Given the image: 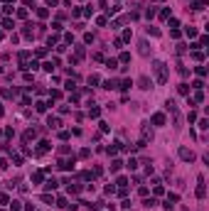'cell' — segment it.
<instances>
[{
	"label": "cell",
	"mask_w": 209,
	"mask_h": 211,
	"mask_svg": "<svg viewBox=\"0 0 209 211\" xmlns=\"http://www.w3.org/2000/svg\"><path fill=\"white\" fill-rule=\"evenodd\" d=\"M153 71H155V76H158V84H167V69H165L162 61H155Z\"/></svg>",
	"instance_id": "cell-1"
},
{
	"label": "cell",
	"mask_w": 209,
	"mask_h": 211,
	"mask_svg": "<svg viewBox=\"0 0 209 211\" xmlns=\"http://www.w3.org/2000/svg\"><path fill=\"white\" fill-rule=\"evenodd\" d=\"M180 157H182L184 162H192V160H194V155H192V152L187 150V147H180Z\"/></svg>",
	"instance_id": "cell-2"
},
{
	"label": "cell",
	"mask_w": 209,
	"mask_h": 211,
	"mask_svg": "<svg viewBox=\"0 0 209 211\" xmlns=\"http://www.w3.org/2000/svg\"><path fill=\"white\" fill-rule=\"evenodd\" d=\"M153 123H155V125H165V115H162V113H155L153 115Z\"/></svg>",
	"instance_id": "cell-3"
},
{
	"label": "cell",
	"mask_w": 209,
	"mask_h": 211,
	"mask_svg": "<svg viewBox=\"0 0 209 211\" xmlns=\"http://www.w3.org/2000/svg\"><path fill=\"white\" fill-rule=\"evenodd\" d=\"M44 189H47V192L57 189V179H47V182H44Z\"/></svg>",
	"instance_id": "cell-4"
},
{
	"label": "cell",
	"mask_w": 209,
	"mask_h": 211,
	"mask_svg": "<svg viewBox=\"0 0 209 211\" xmlns=\"http://www.w3.org/2000/svg\"><path fill=\"white\" fill-rule=\"evenodd\" d=\"M138 84H140V89H150V79H148V76H140Z\"/></svg>",
	"instance_id": "cell-5"
},
{
	"label": "cell",
	"mask_w": 209,
	"mask_h": 211,
	"mask_svg": "<svg viewBox=\"0 0 209 211\" xmlns=\"http://www.w3.org/2000/svg\"><path fill=\"white\" fill-rule=\"evenodd\" d=\"M47 125H49V128H57V125H59V118H54V115H49Z\"/></svg>",
	"instance_id": "cell-6"
},
{
	"label": "cell",
	"mask_w": 209,
	"mask_h": 211,
	"mask_svg": "<svg viewBox=\"0 0 209 211\" xmlns=\"http://www.w3.org/2000/svg\"><path fill=\"white\" fill-rule=\"evenodd\" d=\"M118 150H121V142H113V145L108 147V155H116Z\"/></svg>",
	"instance_id": "cell-7"
},
{
	"label": "cell",
	"mask_w": 209,
	"mask_h": 211,
	"mask_svg": "<svg viewBox=\"0 0 209 211\" xmlns=\"http://www.w3.org/2000/svg\"><path fill=\"white\" fill-rule=\"evenodd\" d=\"M35 108L39 110V113H44V110H47V103H42V101H37V103H35Z\"/></svg>",
	"instance_id": "cell-8"
},
{
	"label": "cell",
	"mask_w": 209,
	"mask_h": 211,
	"mask_svg": "<svg viewBox=\"0 0 209 211\" xmlns=\"http://www.w3.org/2000/svg\"><path fill=\"white\" fill-rule=\"evenodd\" d=\"M49 150V142H47V140H42V142H39V150H37V152H47Z\"/></svg>",
	"instance_id": "cell-9"
},
{
	"label": "cell",
	"mask_w": 209,
	"mask_h": 211,
	"mask_svg": "<svg viewBox=\"0 0 209 211\" xmlns=\"http://www.w3.org/2000/svg\"><path fill=\"white\" fill-rule=\"evenodd\" d=\"M130 86H133V81H130V79H126V81H121V86H118V89H130Z\"/></svg>",
	"instance_id": "cell-10"
},
{
	"label": "cell",
	"mask_w": 209,
	"mask_h": 211,
	"mask_svg": "<svg viewBox=\"0 0 209 211\" xmlns=\"http://www.w3.org/2000/svg\"><path fill=\"white\" fill-rule=\"evenodd\" d=\"M118 169H121V162H118V160H113V162H111V172H118Z\"/></svg>",
	"instance_id": "cell-11"
},
{
	"label": "cell",
	"mask_w": 209,
	"mask_h": 211,
	"mask_svg": "<svg viewBox=\"0 0 209 211\" xmlns=\"http://www.w3.org/2000/svg\"><path fill=\"white\" fill-rule=\"evenodd\" d=\"M204 7V0H194V10H202Z\"/></svg>",
	"instance_id": "cell-12"
},
{
	"label": "cell",
	"mask_w": 209,
	"mask_h": 211,
	"mask_svg": "<svg viewBox=\"0 0 209 211\" xmlns=\"http://www.w3.org/2000/svg\"><path fill=\"white\" fill-rule=\"evenodd\" d=\"M187 37H197V30H194V27H187Z\"/></svg>",
	"instance_id": "cell-13"
},
{
	"label": "cell",
	"mask_w": 209,
	"mask_h": 211,
	"mask_svg": "<svg viewBox=\"0 0 209 211\" xmlns=\"http://www.w3.org/2000/svg\"><path fill=\"white\" fill-rule=\"evenodd\" d=\"M10 211H20V201H12V204H10Z\"/></svg>",
	"instance_id": "cell-14"
},
{
	"label": "cell",
	"mask_w": 209,
	"mask_h": 211,
	"mask_svg": "<svg viewBox=\"0 0 209 211\" xmlns=\"http://www.w3.org/2000/svg\"><path fill=\"white\" fill-rule=\"evenodd\" d=\"M89 115H91V118H98V108H89Z\"/></svg>",
	"instance_id": "cell-15"
},
{
	"label": "cell",
	"mask_w": 209,
	"mask_h": 211,
	"mask_svg": "<svg viewBox=\"0 0 209 211\" xmlns=\"http://www.w3.org/2000/svg\"><path fill=\"white\" fill-rule=\"evenodd\" d=\"M7 201H10V196H7V194H0V204H7Z\"/></svg>",
	"instance_id": "cell-16"
},
{
	"label": "cell",
	"mask_w": 209,
	"mask_h": 211,
	"mask_svg": "<svg viewBox=\"0 0 209 211\" xmlns=\"http://www.w3.org/2000/svg\"><path fill=\"white\" fill-rule=\"evenodd\" d=\"M0 115H3V108H0Z\"/></svg>",
	"instance_id": "cell-17"
}]
</instances>
